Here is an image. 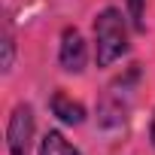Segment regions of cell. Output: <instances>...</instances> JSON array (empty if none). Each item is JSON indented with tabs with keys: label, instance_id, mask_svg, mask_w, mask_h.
I'll use <instances>...</instances> for the list:
<instances>
[{
	"label": "cell",
	"instance_id": "cell-1",
	"mask_svg": "<svg viewBox=\"0 0 155 155\" xmlns=\"http://www.w3.org/2000/svg\"><path fill=\"white\" fill-rule=\"evenodd\" d=\"M125 52H128V25L119 9L107 6L94 18V61L97 67H110Z\"/></svg>",
	"mask_w": 155,
	"mask_h": 155
},
{
	"label": "cell",
	"instance_id": "cell-2",
	"mask_svg": "<svg viewBox=\"0 0 155 155\" xmlns=\"http://www.w3.org/2000/svg\"><path fill=\"white\" fill-rule=\"evenodd\" d=\"M137 76H140V70L134 64L128 70V76H119V79L104 91V97L97 104V125L101 128H116V125L125 122V116L131 110V85L137 82Z\"/></svg>",
	"mask_w": 155,
	"mask_h": 155
},
{
	"label": "cell",
	"instance_id": "cell-3",
	"mask_svg": "<svg viewBox=\"0 0 155 155\" xmlns=\"http://www.w3.org/2000/svg\"><path fill=\"white\" fill-rule=\"evenodd\" d=\"M34 143V110L31 104H18L6 125V146L9 155H28Z\"/></svg>",
	"mask_w": 155,
	"mask_h": 155
},
{
	"label": "cell",
	"instance_id": "cell-4",
	"mask_svg": "<svg viewBox=\"0 0 155 155\" xmlns=\"http://www.w3.org/2000/svg\"><path fill=\"white\" fill-rule=\"evenodd\" d=\"M58 61L67 73H79L85 67V40L76 28H64L61 34V49H58Z\"/></svg>",
	"mask_w": 155,
	"mask_h": 155
},
{
	"label": "cell",
	"instance_id": "cell-5",
	"mask_svg": "<svg viewBox=\"0 0 155 155\" xmlns=\"http://www.w3.org/2000/svg\"><path fill=\"white\" fill-rule=\"evenodd\" d=\"M49 107H52V113H55L64 125H82V119H85L82 104H79V101H73V97H70V94H64V91H55Z\"/></svg>",
	"mask_w": 155,
	"mask_h": 155
},
{
	"label": "cell",
	"instance_id": "cell-6",
	"mask_svg": "<svg viewBox=\"0 0 155 155\" xmlns=\"http://www.w3.org/2000/svg\"><path fill=\"white\" fill-rule=\"evenodd\" d=\"M40 155H82L61 131H49L40 143Z\"/></svg>",
	"mask_w": 155,
	"mask_h": 155
},
{
	"label": "cell",
	"instance_id": "cell-7",
	"mask_svg": "<svg viewBox=\"0 0 155 155\" xmlns=\"http://www.w3.org/2000/svg\"><path fill=\"white\" fill-rule=\"evenodd\" d=\"M143 9H146V0H128V12L137 31H143Z\"/></svg>",
	"mask_w": 155,
	"mask_h": 155
},
{
	"label": "cell",
	"instance_id": "cell-8",
	"mask_svg": "<svg viewBox=\"0 0 155 155\" xmlns=\"http://www.w3.org/2000/svg\"><path fill=\"white\" fill-rule=\"evenodd\" d=\"M12 52H15V43H12V34L6 31L3 34V70L12 67Z\"/></svg>",
	"mask_w": 155,
	"mask_h": 155
},
{
	"label": "cell",
	"instance_id": "cell-9",
	"mask_svg": "<svg viewBox=\"0 0 155 155\" xmlns=\"http://www.w3.org/2000/svg\"><path fill=\"white\" fill-rule=\"evenodd\" d=\"M152 143H155V119H152Z\"/></svg>",
	"mask_w": 155,
	"mask_h": 155
}]
</instances>
